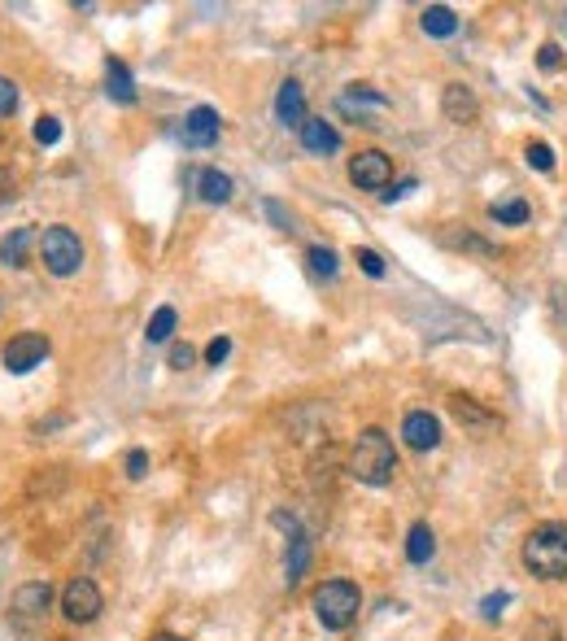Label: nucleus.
I'll list each match as a JSON object with an SVG mask.
<instances>
[{"label":"nucleus","mask_w":567,"mask_h":641,"mask_svg":"<svg viewBox=\"0 0 567 641\" xmlns=\"http://www.w3.org/2000/svg\"><path fill=\"white\" fill-rule=\"evenodd\" d=\"M306 262H310V271L323 275V280H336V253L328 245H315L306 253Z\"/></svg>","instance_id":"23"},{"label":"nucleus","mask_w":567,"mask_h":641,"mask_svg":"<svg viewBox=\"0 0 567 641\" xmlns=\"http://www.w3.org/2000/svg\"><path fill=\"white\" fill-rule=\"evenodd\" d=\"M40 258H44L48 271L66 280V275H75L83 266V245L70 227H48V232L40 236Z\"/></svg>","instance_id":"4"},{"label":"nucleus","mask_w":567,"mask_h":641,"mask_svg":"<svg viewBox=\"0 0 567 641\" xmlns=\"http://www.w3.org/2000/svg\"><path fill=\"white\" fill-rule=\"evenodd\" d=\"M267 214H271V223L280 227V232H293V219L284 214V205H280V201H267Z\"/></svg>","instance_id":"34"},{"label":"nucleus","mask_w":567,"mask_h":641,"mask_svg":"<svg viewBox=\"0 0 567 641\" xmlns=\"http://www.w3.org/2000/svg\"><path fill=\"white\" fill-rule=\"evenodd\" d=\"M101 607H105V598H101V589H96V580H88V576H75L62 589V615L70 624H92L96 615H101Z\"/></svg>","instance_id":"5"},{"label":"nucleus","mask_w":567,"mask_h":641,"mask_svg":"<svg viewBox=\"0 0 567 641\" xmlns=\"http://www.w3.org/2000/svg\"><path fill=\"white\" fill-rule=\"evenodd\" d=\"M175 323H179V314H175V306H162V310H153L149 328H144V336H149V345H162V341H171Z\"/></svg>","instance_id":"21"},{"label":"nucleus","mask_w":567,"mask_h":641,"mask_svg":"<svg viewBox=\"0 0 567 641\" xmlns=\"http://www.w3.org/2000/svg\"><path fill=\"white\" fill-rule=\"evenodd\" d=\"M441 245H450V249H472V253H493V245H485L480 236H472V232H441Z\"/></svg>","instance_id":"25"},{"label":"nucleus","mask_w":567,"mask_h":641,"mask_svg":"<svg viewBox=\"0 0 567 641\" xmlns=\"http://www.w3.org/2000/svg\"><path fill=\"white\" fill-rule=\"evenodd\" d=\"M214 140H219V110H210V105L188 110V118H184V144H192V149H210Z\"/></svg>","instance_id":"11"},{"label":"nucleus","mask_w":567,"mask_h":641,"mask_svg":"<svg viewBox=\"0 0 567 641\" xmlns=\"http://www.w3.org/2000/svg\"><path fill=\"white\" fill-rule=\"evenodd\" d=\"M105 92H110V101H118V105H136V83H131V75H127V66L123 62H105Z\"/></svg>","instance_id":"15"},{"label":"nucleus","mask_w":567,"mask_h":641,"mask_svg":"<svg viewBox=\"0 0 567 641\" xmlns=\"http://www.w3.org/2000/svg\"><path fill=\"white\" fill-rule=\"evenodd\" d=\"M297 136H301V144H306L310 153H336L341 149V131H336L332 123H323V118H306Z\"/></svg>","instance_id":"13"},{"label":"nucleus","mask_w":567,"mask_h":641,"mask_svg":"<svg viewBox=\"0 0 567 641\" xmlns=\"http://www.w3.org/2000/svg\"><path fill=\"white\" fill-rule=\"evenodd\" d=\"M419 22H424V31L437 35V40H450V35L458 31V18H454L450 5H428L424 14H419Z\"/></svg>","instance_id":"18"},{"label":"nucleus","mask_w":567,"mask_h":641,"mask_svg":"<svg viewBox=\"0 0 567 641\" xmlns=\"http://www.w3.org/2000/svg\"><path fill=\"white\" fill-rule=\"evenodd\" d=\"M48 607H53V585H48V580H27V585H18V594H14V620L18 624L44 620Z\"/></svg>","instance_id":"8"},{"label":"nucleus","mask_w":567,"mask_h":641,"mask_svg":"<svg viewBox=\"0 0 567 641\" xmlns=\"http://www.w3.org/2000/svg\"><path fill=\"white\" fill-rule=\"evenodd\" d=\"M402 441L410 445V450H437L441 445V423L437 415H428V410H410V415L402 419Z\"/></svg>","instance_id":"9"},{"label":"nucleus","mask_w":567,"mask_h":641,"mask_svg":"<svg viewBox=\"0 0 567 641\" xmlns=\"http://www.w3.org/2000/svg\"><path fill=\"white\" fill-rule=\"evenodd\" d=\"M506 602H511V594H489L485 602H480V611H485V620H498V615H502V607H506Z\"/></svg>","instance_id":"32"},{"label":"nucleus","mask_w":567,"mask_h":641,"mask_svg":"<svg viewBox=\"0 0 567 641\" xmlns=\"http://www.w3.org/2000/svg\"><path fill=\"white\" fill-rule=\"evenodd\" d=\"M127 476H131V480H144V476H149V454H144V450H131V454H127Z\"/></svg>","instance_id":"30"},{"label":"nucleus","mask_w":567,"mask_h":641,"mask_svg":"<svg viewBox=\"0 0 567 641\" xmlns=\"http://www.w3.org/2000/svg\"><path fill=\"white\" fill-rule=\"evenodd\" d=\"M432 554H437V532L419 519V524H410V532H406V559L410 563H428Z\"/></svg>","instance_id":"16"},{"label":"nucleus","mask_w":567,"mask_h":641,"mask_svg":"<svg viewBox=\"0 0 567 641\" xmlns=\"http://www.w3.org/2000/svg\"><path fill=\"white\" fill-rule=\"evenodd\" d=\"M232 175H223V171H201L197 179V192H201V201H210V205H227L232 201Z\"/></svg>","instance_id":"17"},{"label":"nucleus","mask_w":567,"mask_h":641,"mask_svg":"<svg viewBox=\"0 0 567 641\" xmlns=\"http://www.w3.org/2000/svg\"><path fill=\"white\" fill-rule=\"evenodd\" d=\"M14 110H18V83L0 75V118H5V114H14Z\"/></svg>","instance_id":"27"},{"label":"nucleus","mask_w":567,"mask_h":641,"mask_svg":"<svg viewBox=\"0 0 567 641\" xmlns=\"http://www.w3.org/2000/svg\"><path fill=\"white\" fill-rule=\"evenodd\" d=\"M441 110L450 123L458 127H472L476 118H480V101H476V92L472 88H463V83H445V92H441Z\"/></svg>","instance_id":"10"},{"label":"nucleus","mask_w":567,"mask_h":641,"mask_svg":"<svg viewBox=\"0 0 567 641\" xmlns=\"http://www.w3.org/2000/svg\"><path fill=\"white\" fill-rule=\"evenodd\" d=\"M524 162L533 166V171H554V149H550L546 140H533V144L524 149Z\"/></svg>","instance_id":"24"},{"label":"nucleus","mask_w":567,"mask_h":641,"mask_svg":"<svg viewBox=\"0 0 567 641\" xmlns=\"http://www.w3.org/2000/svg\"><path fill=\"white\" fill-rule=\"evenodd\" d=\"M489 214H493L498 223H506V227H524L528 214H533V205H528L524 197H511V201H493Z\"/></svg>","instance_id":"20"},{"label":"nucleus","mask_w":567,"mask_h":641,"mask_svg":"<svg viewBox=\"0 0 567 641\" xmlns=\"http://www.w3.org/2000/svg\"><path fill=\"white\" fill-rule=\"evenodd\" d=\"M153 641H184V637H175V633H158V637H153Z\"/></svg>","instance_id":"38"},{"label":"nucleus","mask_w":567,"mask_h":641,"mask_svg":"<svg viewBox=\"0 0 567 641\" xmlns=\"http://www.w3.org/2000/svg\"><path fill=\"white\" fill-rule=\"evenodd\" d=\"M454 415H458V423H472V428H489V423H493V415H489V410H480L476 402H472V397H454Z\"/></svg>","instance_id":"22"},{"label":"nucleus","mask_w":567,"mask_h":641,"mask_svg":"<svg viewBox=\"0 0 567 641\" xmlns=\"http://www.w3.org/2000/svg\"><path fill=\"white\" fill-rule=\"evenodd\" d=\"M192 362H197V349H192V345H175V349H171V367H175V371L192 367Z\"/></svg>","instance_id":"31"},{"label":"nucleus","mask_w":567,"mask_h":641,"mask_svg":"<svg viewBox=\"0 0 567 641\" xmlns=\"http://www.w3.org/2000/svg\"><path fill=\"white\" fill-rule=\"evenodd\" d=\"M310 607H315V620L328 628V633H345V628L358 620L363 594H358V585H349V580H323Z\"/></svg>","instance_id":"3"},{"label":"nucleus","mask_w":567,"mask_h":641,"mask_svg":"<svg viewBox=\"0 0 567 641\" xmlns=\"http://www.w3.org/2000/svg\"><path fill=\"white\" fill-rule=\"evenodd\" d=\"M35 245V232L31 227H14L5 240H0V262L5 266H14V271H22L27 266V249Z\"/></svg>","instance_id":"14"},{"label":"nucleus","mask_w":567,"mask_h":641,"mask_svg":"<svg viewBox=\"0 0 567 641\" xmlns=\"http://www.w3.org/2000/svg\"><path fill=\"white\" fill-rule=\"evenodd\" d=\"M354 258H358V266H363V271L371 275V280H380V275H384V258H380L376 249H358Z\"/></svg>","instance_id":"29"},{"label":"nucleus","mask_w":567,"mask_h":641,"mask_svg":"<svg viewBox=\"0 0 567 641\" xmlns=\"http://www.w3.org/2000/svg\"><path fill=\"white\" fill-rule=\"evenodd\" d=\"M541 633H546V641H563V637H559V633H554V628H550V624H546V628H541Z\"/></svg>","instance_id":"37"},{"label":"nucleus","mask_w":567,"mask_h":641,"mask_svg":"<svg viewBox=\"0 0 567 641\" xmlns=\"http://www.w3.org/2000/svg\"><path fill=\"white\" fill-rule=\"evenodd\" d=\"M227 354H232V341H227V336H214V341L205 345V362H210V367H223Z\"/></svg>","instance_id":"28"},{"label":"nucleus","mask_w":567,"mask_h":641,"mask_svg":"<svg viewBox=\"0 0 567 641\" xmlns=\"http://www.w3.org/2000/svg\"><path fill=\"white\" fill-rule=\"evenodd\" d=\"M349 179H354L363 192H380L384 197V188L393 184V162H389V153H380V149H363V153H354V162H349Z\"/></svg>","instance_id":"6"},{"label":"nucleus","mask_w":567,"mask_h":641,"mask_svg":"<svg viewBox=\"0 0 567 641\" xmlns=\"http://www.w3.org/2000/svg\"><path fill=\"white\" fill-rule=\"evenodd\" d=\"M275 118H280L284 127H297V131L306 123V92H301L297 79L280 83V92H275Z\"/></svg>","instance_id":"12"},{"label":"nucleus","mask_w":567,"mask_h":641,"mask_svg":"<svg viewBox=\"0 0 567 641\" xmlns=\"http://www.w3.org/2000/svg\"><path fill=\"white\" fill-rule=\"evenodd\" d=\"M306 567H310V537L293 532V541H288V585H297L306 576Z\"/></svg>","instance_id":"19"},{"label":"nucleus","mask_w":567,"mask_h":641,"mask_svg":"<svg viewBox=\"0 0 567 641\" xmlns=\"http://www.w3.org/2000/svg\"><path fill=\"white\" fill-rule=\"evenodd\" d=\"M410 188H415V179H406V184H397L393 192H384V201H402V197H406Z\"/></svg>","instance_id":"36"},{"label":"nucleus","mask_w":567,"mask_h":641,"mask_svg":"<svg viewBox=\"0 0 567 641\" xmlns=\"http://www.w3.org/2000/svg\"><path fill=\"white\" fill-rule=\"evenodd\" d=\"M35 140H40L44 149H48V144H57V140H62V123H57L53 114H44L40 123H35Z\"/></svg>","instance_id":"26"},{"label":"nucleus","mask_w":567,"mask_h":641,"mask_svg":"<svg viewBox=\"0 0 567 641\" xmlns=\"http://www.w3.org/2000/svg\"><path fill=\"white\" fill-rule=\"evenodd\" d=\"M563 48L559 44H541V57H537V62H541V70H559V62H563Z\"/></svg>","instance_id":"33"},{"label":"nucleus","mask_w":567,"mask_h":641,"mask_svg":"<svg viewBox=\"0 0 567 641\" xmlns=\"http://www.w3.org/2000/svg\"><path fill=\"white\" fill-rule=\"evenodd\" d=\"M524 567L541 580L567 576V524H541L524 537Z\"/></svg>","instance_id":"2"},{"label":"nucleus","mask_w":567,"mask_h":641,"mask_svg":"<svg viewBox=\"0 0 567 641\" xmlns=\"http://www.w3.org/2000/svg\"><path fill=\"white\" fill-rule=\"evenodd\" d=\"M14 192H18V184H14V175L0 166V201H14Z\"/></svg>","instance_id":"35"},{"label":"nucleus","mask_w":567,"mask_h":641,"mask_svg":"<svg viewBox=\"0 0 567 641\" xmlns=\"http://www.w3.org/2000/svg\"><path fill=\"white\" fill-rule=\"evenodd\" d=\"M0 144H5V131H0Z\"/></svg>","instance_id":"39"},{"label":"nucleus","mask_w":567,"mask_h":641,"mask_svg":"<svg viewBox=\"0 0 567 641\" xmlns=\"http://www.w3.org/2000/svg\"><path fill=\"white\" fill-rule=\"evenodd\" d=\"M349 476L358 480V485H371V489H384L389 480L397 476V450L389 441V432L384 428H363L354 441V450H349Z\"/></svg>","instance_id":"1"},{"label":"nucleus","mask_w":567,"mask_h":641,"mask_svg":"<svg viewBox=\"0 0 567 641\" xmlns=\"http://www.w3.org/2000/svg\"><path fill=\"white\" fill-rule=\"evenodd\" d=\"M48 358V336L44 332H18L14 341L5 345V371L9 376H27Z\"/></svg>","instance_id":"7"}]
</instances>
